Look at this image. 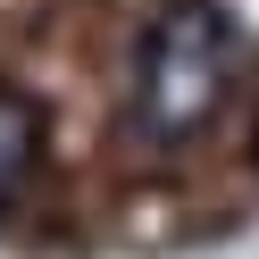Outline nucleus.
I'll return each instance as SVG.
<instances>
[{
  "instance_id": "nucleus-2",
  "label": "nucleus",
  "mask_w": 259,
  "mask_h": 259,
  "mask_svg": "<svg viewBox=\"0 0 259 259\" xmlns=\"http://www.w3.org/2000/svg\"><path fill=\"white\" fill-rule=\"evenodd\" d=\"M34 159H42V109L25 92H0V209L25 192Z\"/></svg>"
},
{
  "instance_id": "nucleus-1",
  "label": "nucleus",
  "mask_w": 259,
  "mask_h": 259,
  "mask_svg": "<svg viewBox=\"0 0 259 259\" xmlns=\"http://www.w3.org/2000/svg\"><path fill=\"white\" fill-rule=\"evenodd\" d=\"M234 75V25L209 0H167L134 42V125L151 142H184L218 117Z\"/></svg>"
}]
</instances>
